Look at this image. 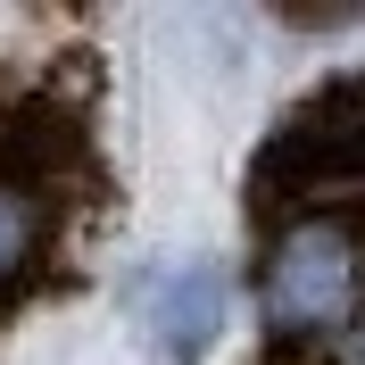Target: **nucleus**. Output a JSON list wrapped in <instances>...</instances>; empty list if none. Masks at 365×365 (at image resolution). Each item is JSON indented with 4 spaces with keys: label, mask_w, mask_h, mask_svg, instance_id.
I'll use <instances>...</instances> for the list:
<instances>
[{
    "label": "nucleus",
    "mask_w": 365,
    "mask_h": 365,
    "mask_svg": "<svg viewBox=\"0 0 365 365\" xmlns=\"http://www.w3.org/2000/svg\"><path fill=\"white\" fill-rule=\"evenodd\" d=\"M307 365H365V316L349 324V332H341V341H332V349H316V357H307Z\"/></svg>",
    "instance_id": "4"
},
{
    "label": "nucleus",
    "mask_w": 365,
    "mask_h": 365,
    "mask_svg": "<svg viewBox=\"0 0 365 365\" xmlns=\"http://www.w3.org/2000/svg\"><path fill=\"white\" fill-rule=\"evenodd\" d=\"M216 324H225V282L207 266H182L158 282V299H150V332H158V349L175 365H191L207 341H216Z\"/></svg>",
    "instance_id": "3"
},
{
    "label": "nucleus",
    "mask_w": 365,
    "mask_h": 365,
    "mask_svg": "<svg viewBox=\"0 0 365 365\" xmlns=\"http://www.w3.org/2000/svg\"><path fill=\"white\" fill-rule=\"evenodd\" d=\"M365 316V207L307 200L282 207L257 257V324L274 341V365H307Z\"/></svg>",
    "instance_id": "1"
},
{
    "label": "nucleus",
    "mask_w": 365,
    "mask_h": 365,
    "mask_svg": "<svg viewBox=\"0 0 365 365\" xmlns=\"http://www.w3.org/2000/svg\"><path fill=\"white\" fill-rule=\"evenodd\" d=\"M50 250H58V182H50V150H9L0 141V299H17L42 282Z\"/></svg>",
    "instance_id": "2"
}]
</instances>
